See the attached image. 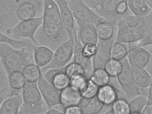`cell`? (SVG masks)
<instances>
[{
  "instance_id": "1",
  "label": "cell",
  "mask_w": 152,
  "mask_h": 114,
  "mask_svg": "<svg viewBox=\"0 0 152 114\" xmlns=\"http://www.w3.org/2000/svg\"><path fill=\"white\" fill-rule=\"evenodd\" d=\"M43 0H0V30L4 33L21 21L42 16Z\"/></svg>"
},
{
  "instance_id": "2",
  "label": "cell",
  "mask_w": 152,
  "mask_h": 114,
  "mask_svg": "<svg viewBox=\"0 0 152 114\" xmlns=\"http://www.w3.org/2000/svg\"><path fill=\"white\" fill-rule=\"evenodd\" d=\"M33 48L25 47L17 49L7 43L0 42V64L8 75L14 71L22 72L27 66L36 64L34 58Z\"/></svg>"
},
{
  "instance_id": "3",
  "label": "cell",
  "mask_w": 152,
  "mask_h": 114,
  "mask_svg": "<svg viewBox=\"0 0 152 114\" xmlns=\"http://www.w3.org/2000/svg\"><path fill=\"white\" fill-rule=\"evenodd\" d=\"M99 16L115 25L119 19L130 15L128 0H84Z\"/></svg>"
},
{
  "instance_id": "4",
  "label": "cell",
  "mask_w": 152,
  "mask_h": 114,
  "mask_svg": "<svg viewBox=\"0 0 152 114\" xmlns=\"http://www.w3.org/2000/svg\"><path fill=\"white\" fill-rule=\"evenodd\" d=\"M37 45L46 46L54 52L69 39L62 23H42L35 36Z\"/></svg>"
},
{
  "instance_id": "5",
  "label": "cell",
  "mask_w": 152,
  "mask_h": 114,
  "mask_svg": "<svg viewBox=\"0 0 152 114\" xmlns=\"http://www.w3.org/2000/svg\"><path fill=\"white\" fill-rule=\"evenodd\" d=\"M22 94L23 103L18 114H45L48 110L38 88L37 81H26Z\"/></svg>"
},
{
  "instance_id": "6",
  "label": "cell",
  "mask_w": 152,
  "mask_h": 114,
  "mask_svg": "<svg viewBox=\"0 0 152 114\" xmlns=\"http://www.w3.org/2000/svg\"><path fill=\"white\" fill-rule=\"evenodd\" d=\"M117 26L115 42L132 43L140 41L152 31V12L145 16L142 22L136 26Z\"/></svg>"
},
{
  "instance_id": "7",
  "label": "cell",
  "mask_w": 152,
  "mask_h": 114,
  "mask_svg": "<svg viewBox=\"0 0 152 114\" xmlns=\"http://www.w3.org/2000/svg\"><path fill=\"white\" fill-rule=\"evenodd\" d=\"M68 4L77 28L87 24L96 26L106 20L90 8L84 0H68Z\"/></svg>"
},
{
  "instance_id": "8",
  "label": "cell",
  "mask_w": 152,
  "mask_h": 114,
  "mask_svg": "<svg viewBox=\"0 0 152 114\" xmlns=\"http://www.w3.org/2000/svg\"><path fill=\"white\" fill-rule=\"evenodd\" d=\"M42 16L21 21L13 27L7 29L3 33L17 39L28 38L37 45L35 34L42 23Z\"/></svg>"
},
{
  "instance_id": "9",
  "label": "cell",
  "mask_w": 152,
  "mask_h": 114,
  "mask_svg": "<svg viewBox=\"0 0 152 114\" xmlns=\"http://www.w3.org/2000/svg\"><path fill=\"white\" fill-rule=\"evenodd\" d=\"M121 61L123 68L117 78L124 94L128 98L131 99H133L140 95H146L147 91L145 89L147 88L140 87L135 83L130 64L126 56Z\"/></svg>"
},
{
  "instance_id": "10",
  "label": "cell",
  "mask_w": 152,
  "mask_h": 114,
  "mask_svg": "<svg viewBox=\"0 0 152 114\" xmlns=\"http://www.w3.org/2000/svg\"><path fill=\"white\" fill-rule=\"evenodd\" d=\"M74 44L68 40L62 43L55 50L51 61L47 65L40 68L42 74L52 69L63 68L73 55Z\"/></svg>"
},
{
  "instance_id": "11",
  "label": "cell",
  "mask_w": 152,
  "mask_h": 114,
  "mask_svg": "<svg viewBox=\"0 0 152 114\" xmlns=\"http://www.w3.org/2000/svg\"><path fill=\"white\" fill-rule=\"evenodd\" d=\"M37 84L39 91L47 103L48 109L61 103V92L48 82L42 74L37 81Z\"/></svg>"
},
{
  "instance_id": "12",
  "label": "cell",
  "mask_w": 152,
  "mask_h": 114,
  "mask_svg": "<svg viewBox=\"0 0 152 114\" xmlns=\"http://www.w3.org/2000/svg\"><path fill=\"white\" fill-rule=\"evenodd\" d=\"M65 67L50 69L42 74L48 82L60 92L69 85L70 79L65 72Z\"/></svg>"
},
{
  "instance_id": "13",
  "label": "cell",
  "mask_w": 152,
  "mask_h": 114,
  "mask_svg": "<svg viewBox=\"0 0 152 114\" xmlns=\"http://www.w3.org/2000/svg\"><path fill=\"white\" fill-rule=\"evenodd\" d=\"M116 36L108 40L98 39L96 52L93 57V67L94 69L104 68L106 62L110 58V50L114 43Z\"/></svg>"
},
{
  "instance_id": "14",
  "label": "cell",
  "mask_w": 152,
  "mask_h": 114,
  "mask_svg": "<svg viewBox=\"0 0 152 114\" xmlns=\"http://www.w3.org/2000/svg\"><path fill=\"white\" fill-rule=\"evenodd\" d=\"M59 10L62 22L69 35V39L74 44V30L75 20L69 7L68 0H54Z\"/></svg>"
},
{
  "instance_id": "15",
  "label": "cell",
  "mask_w": 152,
  "mask_h": 114,
  "mask_svg": "<svg viewBox=\"0 0 152 114\" xmlns=\"http://www.w3.org/2000/svg\"><path fill=\"white\" fill-rule=\"evenodd\" d=\"M150 56V53L142 47L135 45L128 51L126 57L129 63L144 68L149 61Z\"/></svg>"
},
{
  "instance_id": "16",
  "label": "cell",
  "mask_w": 152,
  "mask_h": 114,
  "mask_svg": "<svg viewBox=\"0 0 152 114\" xmlns=\"http://www.w3.org/2000/svg\"><path fill=\"white\" fill-rule=\"evenodd\" d=\"M75 26L74 30V46L73 56L74 62L81 65L84 69L85 72L90 73L91 70V59L88 58L83 55L82 49L83 45L79 41L77 36V32Z\"/></svg>"
},
{
  "instance_id": "17",
  "label": "cell",
  "mask_w": 152,
  "mask_h": 114,
  "mask_svg": "<svg viewBox=\"0 0 152 114\" xmlns=\"http://www.w3.org/2000/svg\"><path fill=\"white\" fill-rule=\"evenodd\" d=\"M77 36L83 45L88 44L96 45L99 39L96 26L91 24H86L77 28Z\"/></svg>"
},
{
  "instance_id": "18",
  "label": "cell",
  "mask_w": 152,
  "mask_h": 114,
  "mask_svg": "<svg viewBox=\"0 0 152 114\" xmlns=\"http://www.w3.org/2000/svg\"><path fill=\"white\" fill-rule=\"evenodd\" d=\"M33 52L35 63L40 68L50 63L54 54V52L50 48L42 45H35L33 48Z\"/></svg>"
},
{
  "instance_id": "19",
  "label": "cell",
  "mask_w": 152,
  "mask_h": 114,
  "mask_svg": "<svg viewBox=\"0 0 152 114\" xmlns=\"http://www.w3.org/2000/svg\"><path fill=\"white\" fill-rule=\"evenodd\" d=\"M82 98L80 92L70 85L61 92V103L65 108L79 105Z\"/></svg>"
},
{
  "instance_id": "20",
  "label": "cell",
  "mask_w": 152,
  "mask_h": 114,
  "mask_svg": "<svg viewBox=\"0 0 152 114\" xmlns=\"http://www.w3.org/2000/svg\"><path fill=\"white\" fill-rule=\"evenodd\" d=\"M23 102L22 93L5 99L1 102L0 114H18Z\"/></svg>"
},
{
  "instance_id": "21",
  "label": "cell",
  "mask_w": 152,
  "mask_h": 114,
  "mask_svg": "<svg viewBox=\"0 0 152 114\" xmlns=\"http://www.w3.org/2000/svg\"><path fill=\"white\" fill-rule=\"evenodd\" d=\"M117 93L112 86L107 84L99 87L96 97L104 105L112 104L117 99Z\"/></svg>"
},
{
  "instance_id": "22",
  "label": "cell",
  "mask_w": 152,
  "mask_h": 114,
  "mask_svg": "<svg viewBox=\"0 0 152 114\" xmlns=\"http://www.w3.org/2000/svg\"><path fill=\"white\" fill-rule=\"evenodd\" d=\"M129 63L133 77L136 84L143 88L149 86L151 81V76L149 73L143 68Z\"/></svg>"
},
{
  "instance_id": "23",
  "label": "cell",
  "mask_w": 152,
  "mask_h": 114,
  "mask_svg": "<svg viewBox=\"0 0 152 114\" xmlns=\"http://www.w3.org/2000/svg\"><path fill=\"white\" fill-rule=\"evenodd\" d=\"M80 105L82 114H87L99 113L104 105L96 96L89 98L82 97Z\"/></svg>"
},
{
  "instance_id": "24",
  "label": "cell",
  "mask_w": 152,
  "mask_h": 114,
  "mask_svg": "<svg viewBox=\"0 0 152 114\" xmlns=\"http://www.w3.org/2000/svg\"><path fill=\"white\" fill-rule=\"evenodd\" d=\"M115 26L107 20L97 24L95 26L99 39L108 40L116 36L115 35Z\"/></svg>"
},
{
  "instance_id": "25",
  "label": "cell",
  "mask_w": 152,
  "mask_h": 114,
  "mask_svg": "<svg viewBox=\"0 0 152 114\" xmlns=\"http://www.w3.org/2000/svg\"><path fill=\"white\" fill-rule=\"evenodd\" d=\"M0 42L7 44L13 48L19 49L25 47L34 48L35 45L30 39L24 38L17 39L11 37L0 32Z\"/></svg>"
},
{
  "instance_id": "26",
  "label": "cell",
  "mask_w": 152,
  "mask_h": 114,
  "mask_svg": "<svg viewBox=\"0 0 152 114\" xmlns=\"http://www.w3.org/2000/svg\"><path fill=\"white\" fill-rule=\"evenodd\" d=\"M128 5L129 10L134 15L144 16L151 12L146 0H128Z\"/></svg>"
},
{
  "instance_id": "27",
  "label": "cell",
  "mask_w": 152,
  "mask_h": 114,
  "mask_svg": "<svg viewBox=\"0 0 152 114\" xmlns=\"http://www.w3.org/2000/svg\"><path fill=\"white\" fill-rule=\"evenodd\" d=\"M110 76L104 68L95 69L90 76V79L99 87L108 84Z\"/></svg>"
},
{
  "instance_id": "28",
  "label": "cell",
  "mask_w": 152,
  "mask_h": 114,
  "mask_svg": "<svg viewBox=\"0 0 152 114\" xmlns=\"http://www.w3.org/2000/svg\"><path fill=\"white\" fill-rule=\"evenodd\" d=\"M148 97L147 95L141 94L138 95L132 99L129 103L131 114L141 113L147 104Z\"/></svg>"
},
{
  "instance_id": "29",
  "label": "cell",
  "mask_w": 152,
  "mask_h": 114,
  "mask_svg": "<svg viewBox=\"0 0 152 114\" xmlns=\"http://www.w3.org/2000/svg\"><path fill=\"white\" fill-rule=\"evenodd\" d=\"M9 81L10 86L17 90H22L26 80L22 72L14 71L8 75Z\"/></svg>"
},
{
  "instance_id": "30",
  "label": "cell",
  "mask_w": 152,
  "mask_h": 114,
  "mask_svg": "<svg viewBox=\"0 0 152 114\" xmlns=\"http://www.w3.org/2000/svg\"><path fill=\"white\" fill-rule=\"evenodd\" d=\"M22 73L26 81L30 82H37L42 75L40 69L35 64L27 66Z\"/></svg>"
},
{
  "instance_id": "31",
  "label": "cell",
  "mask_w": 152,
  "mask_h": 114,
  "mask_svg": "<svg viewBox=\"0 0 152 114\" xmlns=\"http://www.w3.org/2000/svg\"><path fill=\"white\" fill-rule=\"evenodd\" d=\"M144 16L134 15L127 16L118 20L115 25L117 26L129 28L135 27L140 25L142 22Z\"/></svg>"
},
{
  "instance_id": "32",
  "label": "cell",
  "mask_w": 152,
  "mask_h": 114,
  "mask_svg": "<svg viewBox=\"0 0 152 114\" xmlns=\"http://www.w3.org/2000/svg\"><path fill=\"white\" fill-rule=\"evenodd\" d=\"M104 68L110 76L117 77L122 71L123 65L121 61L110 58Z\"/></svg>"
},
{
  "instance_id": "33",
  "label": "cell",
  "mask_w": 152,
  "mask_h": 114,
  "mask_svg": "<svg viewBox=\"0 0 152 114\" xmlns=\"http://www.w3.org/2000/svg\"><path fill=\"white\" fill-rule=\"evenodd\" d=\"M128 50L122 43L114 42L110 50V58L121 61L127 56Z\"/></svg>"
},
{
  "instance_id": "34",
  "label": "cell",
  "mask_w": 152,
  "mask_h": 114,
  "mask_svg": "<svg viewBox=\"0 0 152 114\" xmlns=\"http://www.w3.org/2000/svg\"><path fill=\"white\" fill-rule=\"evenodd\" d=\"M113 114H128L130 113L129 103L123 99H117L112 104Z\"/></svg>"
},
{
  "instance_id": "35",
  "label": "cell",
  "mask_w": 152,
  "mask_h": 114,
  "mask_svg": "<svg viewBox=\"0 0 152 114\" xmlns=\"http://www.w3.org/2000/svg\"><path fill=\"white\" fill-rule=\"evenodd\" d=\"M65 72L70 79L82 75H85L83 68L80 64L72 63L65 67Z\"/></svg>"
},
{
  "instance_id": "36",
  "label": "cell",
  "mask_w": 152,
  "mask_h": 114,
  "mask_svg": "<svg viewBox=\"0 0 152 114\" xmlns=\"http://www.w3.org/2000/svg\"><path fill=\"white\" fill-rule=\"evenodd\" d=\"M99 87L90 79L84 88L80 91L83 98H89L96 96Z\"/></svg>"
},
{
  "instance_id": "37",
  "label": "cell",
  "mask_w": 152,
  "mask_h": 114,
  "mask_svg": "<svg viewBox=\"0 0 152 114\" xmlns=\"http://www.w3.org/2000/svg\"><path fill=\"white\" fill-rule=\"evenodd\" d=\"M0 68V93H3L10 91L12 88L10 85L8 75L1 64Z\"/></svg>"
},
{
  "instance_id": "38",
  "label": "cell",
  "mask_w": 152,
  "mask_h": 114,
  "mask_svg": "<svg viewBox=\"0 0 152 114\" xmlns=\"http://www.w3.org/2000/svg\"><path fill=\"white\" fill-rule=\"evenodd\" d=\"M88 80L85 75L78 76L70 79L69 85L80 91L84 88Z\"/></svg>"
},
{
  "instance_id": "39",
  "label": "cell",
  "mask_w": 152,
  "mask_h": 114,
  "mask_svg": "<svg viewBox=\"0 0 152 114\" xmlns=\"http://www.w3.org/2000/svg\"><path fill=\"white\" fill-rule=\"evenodd\" d=\"M96 50V45L88 44L83 45L82 52L85 57L91 59L95 55Z\"/></svg>"
},
{
  "instance_id": "40",
  "label": "cell",
  "mask_w": 152,
  "mask_h": 114,
  "mask_svg": "<svg viewBox=\"0 0 152 114\" xmlns=\"http://www.w3.org/2000/svg\"><path fill=\"white\" fill-rule=\"evenodd\" d=\"M152 45V31L142 39L138 41L136 46L142 47Z\"/></svg>"
},
{
  "instance_id": "41",
  "label": "cell",
  "mask_w": 152,
  "mask_h": 114,
  "mask_svg": "<svg viewBox=\"0 0 152 114\" xmlns=\"http://www.w3.org/2000/svg\"><path fill=\"white\" fill-rule=\"evenodd\" d=\"M65 113L67 114H82L81 109L78 105H73L66 108Z\"/></svg>"
},
{
  "instance_id": "42",
  "label": "cell",
  "mask_w": 152,
  "mask_h": 114,
  "mask_svg": "<svg viewBox=\"0 0 152 114\" xmlns=\"http://www.w3.org/2000/svg\"><path fill=\"white\" fill-rule=\"evenodd\" d=\"M148 91L147 104L151 105L152 104V80L151 81Z\"/></svg>"
},
{
  "instance_id": "43",
  "label": "cell",
  "mask_w": 152,
  "mask_h": 114,
  "mask_svg": "<svg viewBox=\"0 0 152 114\" xmlns=\"http://www.w3.org/2000/svg\"><path fill=\"white\" fill-rule=\"evenodd\" d=\"M64 113L61 111L54 107H52L48 110L45 114H60Z\"/></svg>"
},
{
  "instance_id": "44",
  "label": "cell",
  "mask_w": 152,
  "mask_h": 114,
  "mask_svg": "<svg viewBox=\"0 0 152 114\" xmlns=\"http://www.w3.org/2000/svg\"><path fill=\"white\" fill-rule=\"evenodd\" d=\"M148 6L152 8V0H146Z\"/></svg>"
},
{
  "instance_id": "45",
  "label": "cell",
  "mask_w": 152,
  "mask_h": 114,
  "mask_svg": "<svg viewBox=\"0 0 152 114\" xmlns=\"http://www.w3.org/2000/svg\"><path fill=\"white\" fill-rule=\"evenodd\" d=\"M149 107L150 114H152V104L149 105Z\"/></svg>"
},
{
  "instance_id": "46",
  "label": "cell",
  "mask_w": 152,
  "mask_h": 114,
  "mask_svg": "<svg viewBox=\"0 0 152 114\" xmlns=\"http://www.w3.org/2000/svg\"></svg>"
}]
</instances>
